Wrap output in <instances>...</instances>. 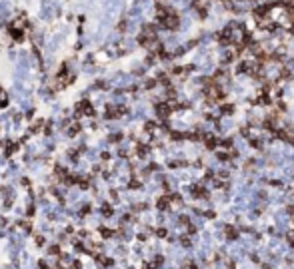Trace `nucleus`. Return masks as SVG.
<instances>
[{"label":"nucleus","mask_w":294,"mask_h":269,"mask_svg":"<svg viewBox=\"0 0 294 269\" xmlns=\"http://www.w3.org/2000/svg\"><path fill=\"white\" fill-rule=\"evenodd\" d=\"M156 235H158V237H164V235H166V229H158V231H156Z\"/></svg>","instance_id":"11"},{"label":"nucleus","mask_w":294,"mask_h":269,"mask_svg":"<svg viewBox=\"0 0 294 269\" xmlns=\"http://www.w3.org/2000/svg\"><path fill=\"white\" fill-rule=\"evenodd\" d=\"M156 110H158V116H160V118H166L168 114H170V108H168L166 104H158Z\"/></svg>","instance_id":"2"},{"label":"nucleus","mask_w":294,"mask_h":269,"mask_svg":"<svg viewBox=\"0 0 294 269\" xmlns=\"http://www.w3.org/2000/svg\"><path fill=\"white\" fill-rule=\"evenodd\" d=\"M44 243H46V239H44V237H36V245H44Z\"/></svg>","instance_id":"8"},{"label":"nucleus","mask_w":294,"mask_h":269,"mask_svg":"<svg viewBox=\"0 0 294 269\" xmlns=\"http://www.w3.org/2000/svg\"><path fill=\"white\" fill-rule=\"evenodd\" d=\"M130 187H140V182H130Z\"/></svg>","instance_id":"13"},{"label":"nucleus","mask_w":294,"mask_h":269,"mask_svg":"<svg viewBox=\"0 0 294 269\" xmlns=\"http://www.w3.org/2000/svg\"><path fill=\"white\" fill-rule=\"evenodd\" d=\"M56 269H62V267H56Z\"/></svg>","instance_id":"15"},{"label":"nucleus","mask_w":294,"mask_h":269,"mask_svg":"<svg viewBox=\"0 0 294 269\" xmlns=\"http://www.w3.org/2000/svg\"><path fill=\"white\" fill-rule=\"evenodd\" d=\"M158 209H168V197H160L158 199Z\"/></svg>","instance_id":"4"},{"label":"nucleus","mask_w":294,"mask_h":269,"mask_svg":"<svg viewBox=\"0 0 294 269\" xmlns=\"http://www.w3.org/2000/svg\"><path fill=\"white\" fill-rule=\"evenodd\" d=\"M100 235L108 239V237H112V235H114V231H112V229H108V227H100Z\"/></svg>","instance_id":"3"},{"label":"nucleus","mask_w":294,"mask_h":269,"mask_svg":"<svg viewBox=\"0 0 294 269\" xmlns=\"http://www.w3.org/2000/svg\"><path fill=\"white\" fill-rule=\"evenodd\" d=\"M58 253H60V247H58V245H54V247H50V255L58 257Z\"/></svg>","instance_id":"6"},{"label":"nucleus","mask_w":294,"mask_h":269,"mask_svg":"<svg viewBox=\"0 0 294 269\" xmlns=\"http://www.w3.org/2000/svg\"><path fill=\"white\" fill-rule=\"evenodd\" d=\"M88 211H90V205H84V209H82V211H80V215H86Z\"/></svg>","instance_id":"10"},{"label":"nucleus","mask_w":294,"mask_h":269,"mask_svg":"<svg viewBox=\"0 0 294 269\" xmlns=\"http://www.w3.org/2000/svg\"><path fill=\"white\" fill-rule=\"evenodd\" d=\"M82 265H80V261H72V269H80Z\"/></svg>","instance_id":"12"},{"label":"nucleus","mask_w":294,"mask_h":269,"mask_svg":"<svg viewBox=\"0 0 294 269\" xmlns=\"http://www.w3.org/2000/svg\"><path fill=\"white\" fill-rule=\"evenodd\" d=\"M20 223H22V229H24V231H30V229H32L30 221H20Z\"/></svg>","instance_id":"7"},{"label":"nucleus","mask_w":294,"mask_h":269,"mask_svg":"<svg viewBox=\"0 0 294 269\" xmlns=\"http://www.w3.org/2000/svg\"><path fill=\"white\" fill-rule=\"evenodd\" d=\"M222 110L226 112V114H232V110H234V108H232V106H224V108H222Z\"/></svg>","instance_id":"9"},{"label":"nucleus","mask_w":294,"mask_h":269,"mask_svg":"<svg viewBox=\"0 0 294 269\" xmlns=\"http://www.w3.org/2000/svg\"><path fill=\"white\" fill-rule=\"evenodd\" d=\"M102 213H104V215H112V207H110L108 204H104L102 205Z\"/></svg>","instance_id":"5"},{"label":"nucleus","mask_w":294,"mask_h":269,"mask_svg":"<svg viewBox=\"0 0 294 269\" xmlns=\"http://www.w3.org/2000/svg\"><path fill=\"white\" fill-rule=\"evenodd\" d=\"M76 110L80 112V114H86V116H90V114H94L92 106L88 104V100H82V102H78V106H76Z\"/></svg>","instance_id":"1"},{"label":"nucleus","mask_w":294,"mask_h":269,"mask_svg":"<svg viewBox=\"0 0 294 269\" xmlns=\"http://www.w3.org/2000/svg\"><path fill=\"white\" fill-rule=\"evenodd\" d=\"M40 269H50V267H48V263H44V261H40Z\"/></svg>","instance_id":"14"}]
</instances>
